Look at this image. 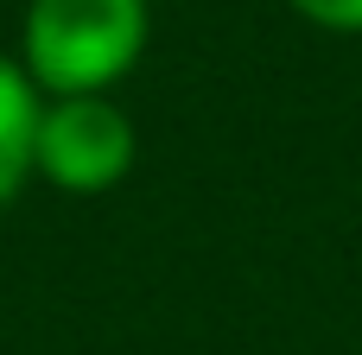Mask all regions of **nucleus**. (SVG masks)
Here are the masks:
<instances>
[{"mask_svg": "<svg viewBox=\"0 0 362 355\" xmlns=\"http://www.w3.org/2000/svg\"><path fill=\"white\" fill-rule=\"evenodd\" d=\"M38 114H45L38 83L19 70V57H0V210L38 178V165H32V152H38Z\"/></svg>", "mask_w": 362, "mask_h": 355, "instance_id": "obj_3", "label": "nucleus"}, {"mask_svg": "<svg viewBox=\"0 0 362 355\" xmlns=\"http://www.w3.org/2000/svg\"><path fill=\"white\" fill-rule=\"evenodd\" d=\"M140 159V133L134 114L108 95H51L38 114V178L70 191V197H95L115 191Z\"/></svg>", "mask_w": 362, "mask_h": 355, "instance_id": "obj_2", "label": "nucleus"}, {"mask_svg": "<svg viewBox=\"0 0 362 355\" xmlns=\"http://www.w3.org/2000/svg\"><path fill=\"white\" fill-rule=\"evenodd\" d=\"M153 38L146 0H25L19 70L38 95H108Z\"/></svg>", "mask_w": 362, "mask_h": 355, "instance_id": "obj_1", "label": "nucleus"}, {"mask_svg": "<svg viewBox=\"0 0 362 355\" xmlns=\"http://www.w3.org/2000/svg\"><path fill=\"white\" fill-rule=\"evenodd\" d=\"M286 6L325 32H362V0H286Z\"/></svg>", "mask_w": 362, "mask_h": 355, "instance_id": "obj_4", "label": "nucleus"}]
</instances>
